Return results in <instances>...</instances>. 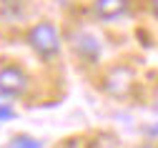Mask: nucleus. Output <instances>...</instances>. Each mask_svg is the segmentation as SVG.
Masks as SVG:
<instances>
[{
  "mask_svg": "<svg viewBox=\"0 0 158 148\" xmlns=\"http://www.w3.org/2000/svg\"><path fill=\"white\" fill-rule=\"evenodd\" d=\"M28 45L43 60H53L58 53H60V48H63L60 33H58V28L53 23H48V20H40V23H35L28 30Z\"/></svg>",
  "mask_w": 158,
  "mask_h": 148,
  "instance_id": "1",
  "label": "nucleus"
},
{
  "mask_svg": "<svg viewBox=\"0 0 158 148\" xmlns=\"http://www.w3.org/2000/svg\"><path fill=\"white\" fill-rule=\"evenodd\" d=\"M70 43H73V50L81 60H88V63H98L101 60V53H103V45L98 40L95 33L90 30H75L70 35Z\"/></svg>",
  "mask_w": 158,
  "mask_h": 148,
  "instance_id": "2",
  "label": "nucleus"
},
{
  "mask_svg": "<svg viewBox=\"0 0 158 148\" xmlns=\"http://www.w3.org/2000/svg\"><path fill=\"white\" fill-rule=\"evenodd\" d=\"M28 88V75L18 66H0V95L20 98Z\"/></svg>",
  "mask_w": 158,
  "mask_h": 148,
  "instance_id": "3",
  "label": "nucleus"
},
{
  "mask_svg": "<svg viewBox=\"0 0 158 148\" xmlns=\"http://www.w3.org/2000/svg\"><path fill=\"white\" fill-rule=\"evenodd\" d=\"M133 83H135V73L128 66H113L106 73V91L115 98H126L133 91Z\"/></svg>",
  "mask_w": 158,
  "mask_h": 148,
  "instance_id": "4",
  "label": "nucleus"
},
{
  "mask_svg": "<svg viewBox=\"0 0 158 148\" xmlns=\"http://www.w3.org/2000/svg\"><path fill=\"white\" fill-rule=\"evenodd\" d=\"M131 10V0H95L93 13L101 20H118Z\"/></svg>",
  "mask_w": 158,
  "mask_h": 148,
  "instance_id": "5",
  "label": "nucleus"
},
{
  "mask_svg": "<svg viewBox=\"0 0 158 148\" xmlns=\"http://www.w3.org/2000/svg\"><path fill=\"white\" fill-rule=\"evenodd\" d=\"M8 148H43V143L38 138H33V136H15L8 143Z\"/></svg>",
  "mask_w": 158,
  "mask_h": 148,
  "instance_id": "6",
  "label": "nucleus"
},
{
  "mask_svg": "<svg viewBox=\"0 0 158 148\" xmlns=\"http://www.w3.org/2000/svg\"><path fill=\"white\" fill-rule=\"evenodd\" d=\"M13 118H15V111L10 108V105L0 103V121H13Z\"/></svg>",
  "mask_w": 158,
  "mask_h": 148,
  "instance_id": "7",
  "label": "nucleus"
},
{
  "mask_svg": "<svg viewBox=\"0 0 158 148\" xmlns=\"http://www.w3.org/2000/svg\"><path fill=\"white\" fill-rule=\"evenodd\" d=\"M146 133H148V138L158 141V123H156V125H148V131H146Z\"/></svg>",
  "mask_w": 158,
  "mask_h": 148,
  "instance_id": "8",
  "label": "nucleus"
},
{
  "mask_svg": "<svg viewBox=\"0 0 158 148\" xmlns=\"http://www.w3.org/2000/svg\"><path fill=\"white\" fill-rule=\"evenodd\" d=\"M151 8H153V13L158 15V0H151Z\"/></svg>",
  "mask_w": 158,
  "mask_h": 148,
  "instance_id": "9",
  "label": "nucleus"
},
{
  "mask_svg": "<svg viewBox=\"0 0 158 148\" xmlns=\"http://www.w3.org/2000/svg\"><path fill=\"white\" fill-rule=\"evenodd\" d=\"M138 148H158L156 143H146V146H138Z\"/></svg>",
  "mask_w": 158,
  "mask_h": 148,
  "instance_id": "10",
  "label": "nucleus"
}]
</instances>
